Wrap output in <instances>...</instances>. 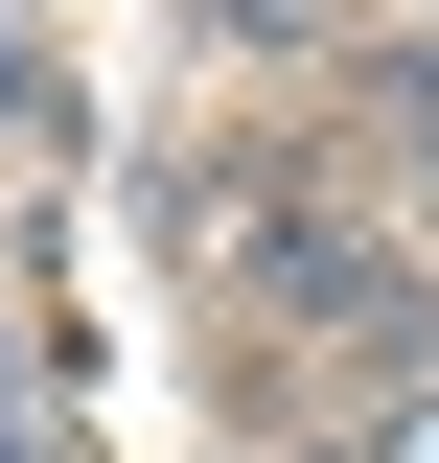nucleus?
I'll list each match as a JSON object with an SVG mask.
<instances>
[{"label": "nucleus", "instance_id": "1", "mask_svg": "<svg viewBox=\"0 0 439 463\" xmlns=\"http://www.w3.org/2000/svg\"><path fill=\"white\" fill-rule=\"evenodd\" d=\"M324 463H439V371H370V394L324 417Z\"/></svg>", "mask_w": 439, "mask_h": 463}]
</instances>
